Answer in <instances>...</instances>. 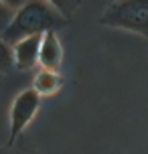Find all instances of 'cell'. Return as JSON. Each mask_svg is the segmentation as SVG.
<instances>
[{
    "instance_id": "obj_1",
    "label": "cell",
    "mask_w": 148,
    "mask_h": 154,
    "mask_svg": "<svg viewBox=\"0 0 148 154\" xmlns=\"http://www.w3.org/2000/svg\"><path fill=\"white\" fill-rule=\"evenodd\" d=\"M67 24H69V20L63 14H59L51 4L43 2V0H26L23 6H18L14 10L6 31L2 32V38L12 45L14 41L23 37L43 35L47 31L57 32Z\"/></svg>"
},
{
    "instance_id": "obj_2",
    "label": "cell",
    "mask_w": 148,
    "mask_h": 154,
    "mask_svg": "<svg viewBox=\"0 0 148 154\" xmlns=\"http://www.w3.org/2000/svg\"><path fill=\"white\" fill-rule=\"evenodd\" d=\"M97 23L148 38V0H114L101 12Z\"/></svg>"
},
{
    "instance_id": "obj_3",
    "label": "cell",
    "mask_w": 148,
    "mask_h": 154,
    "mask_svg": "<svg viewBox=\"0 0 148 154\" xmlns=\"http://www.w3.org/2000/svg\"><path fill=\"white\" fill-rule=\"evenodd\" d=\"M41 97L32 87H26L14 95V100L8 109V138L4 144H14L18 138H23L24 130L31 126L41 109Z\"/></svg>"
},
{
    "instance_id": "obj_4",
    "label": "cell",
    "mask_w": 148,
    "mask_h": 154,
    "mask_svg": "<svg viewBox=\"0 0 148 154\" xmlns=\"http://www.w3.org/2000/svg\"><path fill=\"white\" fill-rule=\"evenodd\" d=\"M39 47H41V35H31L14 41L12 49V65L18 71H32L39 67Z\"/></svg>"
},
{
    "instance_id": "obj_5",
    "label": "cell",
    "mask_w": 148,
    "mask_h": 154,
    "mask_svg": "<svg viewBox=\"0 0 148 154\" xmlns=\"http://www.w3.org/2000/svg\"><path fill=\"white\" fill-rule=\"evenodd\" d=\"M63 43L55 31H47L41 35V47H39V67L43 69L61 71L63 65Z\"/></svg>"
},
{
    "instance_id": "obj_6",
    "label": "cell",
    "mask_w": 148,
    "mask_h": 154,
    "mask_svg": "<svg viewBox=\"0 0 148 154\" xmlns=\"http://www.w3.org/2000/svg\"><path fill=\"white\" fill-rule=\"evenodd\" d=\"M63 85H65V79H63L61 71L39 67L35 71V75H32L31 87L39 93L41 97H53V95H57L63 89Z\"/></svg>"
},
{
    "instance_id": "obj_7",
    "label": "cell",
    "mask_w": 148,
    "mask_h": 154,
    "mask_svg": "<svg viewBox=\"0 0 148 154\" xmlns=\"http://www.w3.org/2000/svg\"><path fill=\"white\" fill-rule=\"evenodd\" d=\"M43 2L51 4L59 14H63L67 20H71V16L79 10V6H81L83 0H43Z\"/></svg>"
},
{
    "instance_id": "obj_8",
    "label": "cell",
    "mask_w": 148,
    "mask_h": 154,
    "mask_svg": "<svg viewBox=\"0 0 148 154\" xmlns=\"http://www.w3.org/2000/svg\"><path fill=\"white\" fill-rule=\"evenodd\" d=\"M12 49L10 43H6L4 38L0 37V73H8L12 69Z\"/></svg>"
},
{
    "instance_id": "obj_9",
    "label": "cell",
    "mask_w": 148,
    "mask_h": 154,
    "mask_svg": "<svg viewBox=\"0 0 148 154\" xmlns=\"http://www.w3.org/2000/svg\"><path fill=\"white\" fill-rule=\"evenodd\" d=\"M0 154H37L31 144H26L24 138H18L14 144H4L0 146Z\"/></svg>"
},
{
    "instance_id": "obj_10",
    "label": "cell",
    "mask_w": 148,
    "mask_h": 154,
    "mask_svg": "<svg viewBox=\"0 0 148 154\" xmlns=\"http://www.w3.org/2000/svg\"><path fill=\"white\" fill-rule=\"evenodd\" d=\"M12 14H14V10L0 2V37H2V32L6 31V26H8V23H10V18H12Z\"/></svg>"
},
{
    "instance_id": "obj_11",
    "label": "cell",
    "mask_w": 148,
    "mask_h": 154,
    "mask_svg": "<svg viewBox=\"0 0 148 154\" xmlns=\"http://www.w3.org/2000/svg\"><path fill=\"white\" fill-rule=\"evenodd\" d=\"M0 2H2V4H6L8 8H12V10H16L18 6H23V4L26 2V0H0Z\"/></svg>"
},
{
    "instance_id": "obj_12",
    "label": "cell",
    "mask_w": 148,
    "mask_h": 154,
    "mask_svg": "<svg viewBox=\"0 0 148 154\" xmlns=\"http://www.w3.org/2000/svg\"><path fill=\"white\" fill-rule=\"evenodd\" d=\"M109 2H114V0H108V4H109Z\"/></svg>"
}]
</instances>
